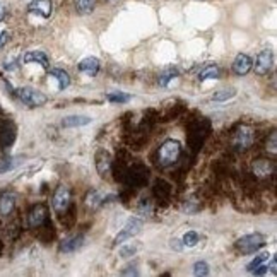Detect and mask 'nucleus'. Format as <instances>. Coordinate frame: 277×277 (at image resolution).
I'll return each instance as SVG.
<instances>
[{
    "mask_svg": "<svg viewBox=\"0 0 277 277\" xmlns=\"http://www.w3.org/2000/svg\"><path fill=\"white\" fill-rule=\"evenodd\" d=\"M46 223H48V207L45 204H36L34 207H31V211L27 212V226L36 229Z\"/></svg>",
    "mask_w": 277,
    "mask_h": 277,
    "instance_id": "nucleus-7",
    "label": "nucleus"
},
{
    "mask_svg": "<svg viewBox=\"0 0 277 277\" xmlns=\"http://www.w3.org/2000/svg\"><path fill=\"white\" fill-rule=\"evenodd\" d=\"M177 76H178V71H177V68H168V71H164V72L159 76V79H158L159 86L166 87V86L169 84V81H173Z\"/></svg>",
    "mask_w": 277,
    "mask_h": 277,
    "instance_id": "nucleus-23",
    "label": "nucleus"
},
{
    "mask_svg": "<svg viewBox=\"0 0 277 277\" xmlns=\"http://www.w3.org/2000/svg\"><path fill=\"white\" fill-rule=\"evenodd\" d=\"M24 63H38V65H41L43 68L50 67V60L43 52H27L24 55Z\"/></svg>",
    "mask_w": 277,
    "mask_h": 277,
    "instance_id": "nucleus-17",
    "label": "nucleus"
},
{
    "mask_svg": "<svg viewBox=\"0 0 277 277\" xmlns=\"http://www.w3.org/2000/svg\"><path fill=\"white\" fill-rule=\"evenodd\" d=\"M252 67H253L252 58L245 53H239L233 62V72L236 74V76H247V74L252 71Z\"/></svg>",
    "mask_w": 277,
    "mask_h": 277,
    "instance_id": "nucleus-14",
    "label": "nucleus"
},
{
    "mask_svg": "<svg viewBox=\"0 0 277 277\" xmlns=\"http://www.w3.org/2000/svg\"><path fill=\"white\" fill-rule=\"evenodd\" d=\"M16 135H17L16 123L9 118H4L0 122V146H2L4 151L11 149L14 141H16Z\"/></svg>",
    "mask_w": 277,
    "mask_h": 277,
    "instance_id": "nucleus-6",
    "label": "nucleus"
},
{
    "mask_svg": "<svg viewBox=\"0 0 277 277\" xmlns=\"http://www.w3.org/2000/svg\"><path fill=\"white\" fill-rule=\"evenodd\" d=\"M103 202H105V198L101 197L96 190L89 192V193H87V197H86V204L89 207H98V205L103 204Z\"/></svg>",
    "mask_w": 277,
    "mask_h": 277,
    "instance_id": "nucleus-25",
    "label": "nucleus"
},
{
    "mask_svg": "<svg viewBox=\"0 0 277 277\" xmlns=\"http://www.w3.org/2000/svg\"><path fill=\"white\" fill-rule=\"evenodd\" d=\"M147 178H149V169H147L144 164H138V163L132 164V166L128 164L123 183L130 185V187H135V188H141L146 185Z\"/></svg>",
    "mask_w": 277,
    "mask_h": 277,
    "instance_id": "nucleus-3",
    "label": "nucleus"
},
{
    "mask_svg": "<svg viewBox=\"0 0 277 277\" xmlns=\"http://www.w3.org/2000/svg\"><path fill=\"white\" fill-rule=\"evenodd\" d=\"M27 11L31 14H36V16L43 17V19H48L53 12V4L52 0H33V2L27 6Z\"/></svg>",
    "mask_w": 277,
    "mask_h": 277,
    "instance_id": "nucleus-10",
    "label": "nucleus"
},
{
    "mask_svg": "<svg viewBox=\"0 0 277 277\" xmlns=\"http://www.w3.org/2000/svg\"><path fill=\"white\" fill-rule=\"evenodd\" d=\"M270 68H272V52L270 50H262L255 60V72L258 76H265V74L270 72Z\"/></svg>",
    "mask_w": 277,
    "mask_h": 277,
    "instance_id": "nucleus-13",
    "label": "nucleus"
},
{
    "mask_svg": "<svg viewBox=\"0 0 277 277\" xmlns=\"http://www.w3.org/2000/svg\"><path fill=\"white\" fill-rule=\"evenodd\" d=\"M4 17H6V9H4L2 6H0V21H2Z\"/></svg>",
    "mask_w": 277,
    "mask_h": 277,
    "instance_id": "nucleus-37",
    "label": "nucleus"
},
{
    "mask_svg": "<svg viewBox=\"0 0 277 277\" xmlns=\"http://www.w3.org/2000/svg\"><path fill=\"white\" fill-rule=\"evenodd\" d=\"M14 207H16V195L11 192L4 193V195L0 197V214L9 216L14 211Z\"/></svg>",
    "mask_w": 277,
    "mask_h": 277,
    "instance_id": "nucleus-18",
    "label": "nucleus"
},
{
    "mask_svg": "<svg viewBox=\"0 0 277 277\" xmlns=\"http://www.w3.org/2000/svg\"><path fill=\"white\" fill-rule=\"evenodd\" d=\"M17 67V60H7L4 68H7V71H14V68Z\"/></svg>",
    "mask_w": 277,
    "mask_h": 277,
    "instance_id": "nucleus-33",
    "label": "nucleus"
},
{
    "mask_svg": "<svg viewBox=\"0 0 277 277\" xmlns=\"http://www.w3.org/2000/svg\"><path fill=\"white\" fill-rule=\"evenodd\" d=\"M50 76L58 82V89H67L68 84H71V77H68V74L65 71H62V68H53V71H50Z\"/></svg>",
    "mask_w": 277,
    "mask_h": 277,
    "instance_id": "nucleus-20",
    "label": "nucleus"
},
{
    "mask_svg": "<svg viewBox=\"0 0 277 277\" xmlns=\"http://www.w3.org/2000/svg\"><path fill=\"white\" fill-rule=\"evenodd\" d=\"M193 274L195 275H209V265L205 262H197L193 265Z\"/></svg>",
    "mask_w": 277,
    "mask_h": 277,
    "instance_id": "nucleus-30",
    "label": "nucleus"
},
{
    "mask_svg": "<svg viewBox=\"0 0 277 277\" xmlns=\"http://www.w3.org/2000/svg\"><path fill=\"white\" fill-rule=\"evenodd\" d=\"M253 141H255V132L252 130L250 127H239L236 128V132L233 133V147L239 152L248 151L253 146Z\"/></svg>",
    "mask_w": 277,
    "mask_h": 277,
    "instance_id": "nucleus-4",
    "label": "nucleus"
},
{
    "mask_svg": "<svg viewBox=\"0 0 277 277\" xmlns=\"http://www.w3.org/2000/svg\"><path fill=\"white\" fill-rule=\"evenodd\" d=\"M200 241V238H198V234L195 233V231H188V233H185V236L182 239V243L185 245V247H195V245Z\"/></svg>",
    "mask_w": 277,
    "mask_h": 277,
    "instance_id": "nucleus-26",
    "label": "nucleus"
},
{
    "mask_svg": "<svg viewBox=\"0 0 277 277\" xmlns=\"http://www.w3.org/2000/svg\"><path fill=\"white\" fill-rule=\"evenodd\" d=\"M267 238L264 234L258 233H252V234H245L236 241V250H239L241 253H255L257 250H260L262 247H265Z\"/></svg>",
    "mask_w": 277,
    "mask_h": 277,
    "instance_id": "nucleus-2",
    "label": "nucleus"
},
{
    "mask_svg": "<svg viewBox=\"0 0 277 277\" xmlns=\"http://www.w3.org/2000/svg\"><path fill=\"white\" fill-rule=\"evenodd\" d=\"M234 94H236V91L234 89H223L221 92H216L214 94V101H226V99L233 98Z\"/></svg>",
    "mask_w": 277,
    "mask_h": 277,
    "instance_id": "nucleus-29",
    "label": "nucleus"
},
{
    "mask_svg": "<svg viewBox=\"0 0 277 277\" xmlns=\"http://www.w3.org/2000/svg\"><path fill=\"white\" fill-rule=\"evenodd\" d=\"M7 168H11V161H7V158L0 163V171H6Z\"/></svg>",
    "mask_w": 277,
    "mask_h": 277,
    "instance_id": "nucleus-36",
    "label": "nucleus"
},
{
    "mask_svg": "<svg viewBox=\"0 0 277 277\" xmlns=\"http://www.w3.org/2000/svg\"><path fill=\"white\" fill-rule=\"evenodd\" d=\"M7 40H9V33H7V31H0V48H2V46L7 43Z\"/></svg>",
    "mask_w": 277,
    "mask_h": 277,
    "instance_id": "nucleus-34",
    "label": "nucleus"
},
{
    "mask_svg": "<svg viewBox=\"0 0 277 277\" xmlns=\"http://www.w3.org/2000/svg\"><path fill=\"white\" fill-rule=\"evenodd\" d=\"M87 123H91L89 117H67L63 118L62 125L68 128V127H82V125H87Z\"/></svg>",
    "mask_w": 277,
    "mask_h": 277,
    "instance_id": "nucleus-22",
    "label": "nucleus"
},
{
    "mask_svg": "<svg viewBox=\"0 0 277 277\" xmlns=\"http://www.w3.org/2000/svg\"><path fill=\"white\" fill-rule=\"evenodd\" d=\"M219 77V68L218 65H207L200 71L198 74V81L204 82V81H209V79H218Z\"/></svg>",
    "mask_w": 277,
    "mask_h": 277,
    "instance_id": "nucleus-21",
    "label": "nucleus"
},
{
    "mask_svg": "<svg viewBox=\"0 0 277 277\" xmlns=\"http://www.w3.org/2000/svg\"><path fill=\"white\" fill-rule=\"evenodd\" d=\"M275 138H277L275 132H272L270 133V142L267 141V149H270L272 152H275Z\"/></svg>",
    "mask_w": 277,
    "mask_h": 277,
    "instance_id": "nucleus-31",
    "label": "nucleus"
},
{
    "mask_svg": "<svg viewBox=\"0 0 277 277\" xmlns=\"http://www.w3.org/2000/svg\"><path fill=\"white\" fill-rule=\"evenodd\" d=\"M133 252H135V247H132V245H130V247H127V248H123V250H120V257H123V258L130 257L128 253H133Z\"/></svg>",
    "mask_w": 277,
    "mask_h": 277,
    "instance_id": "nucleus-32",
    "label": "nucleus"
},
{
    "mask_svg": "<svg viewBox=\"0 0 277 277\" xmlns=\"http://www.w3.org/2000/svg\"><path fill=\"white\" fill-rule=\"evenodd\" d=\"M269 269H270V274H272V275H275V274H277V270H275V269H277V258H272Z\"/></svg>",
    "mask_w": 277,
    "mask_h": 277,
    "instance_id": "nucleus-35",
    "label": "nucleus"
},
{
    "mask_svg": "<svg viewBox=\"0 0 277 277\" xmlns=\"http://www.w3.org/2000/svg\"><path fill=\"white\" fill-rule=\"evenodd\" d=\"M141 229H142V221L141 219H137V218L128 219L127 224L123 226V229L117 234V238H115V243L120 245V243L127 241V239H130L132 236H135L137 233H141Z\"/></svg>",
    "mask_w": 277,
    "mask_h": 277,
    "instance_id": "nucleus-9",
    "label": "nucleus"
},
{
    "mask_svg": "<svg viewBox=\"0 0 277 277\" xmlns=\"http://www.w3.org/2000/svg\"><path fill=\"white\" fill-rule=\"evenodd\" d=\"M182 156V144L178 141H166L161 144L158 149V154H156V163H158L161 168H168V166H173Z\"/></svg>",
    "mask_w": 277,
    "mask_h": 277,
    "instance_id": "nucleus-1",
    "label": "nucleus"
},
{
    "mask_svg": "<svg viewBox=\"0 0 277 277\" xmlns=\"http://www.w3.org/2000/svg\"><path fill=\"white\" fill-rule=\"evenodd\" d=\"M17 96L24 105H27L29 108H36V106H43L46 103V96L43 92L31 89V87H22L17 91Z\"/></svg>",
    "mask_w": 277,
    "mask_h": 277,
    "instance_id": "nucleus-8",
    "label": "nucleus"
},
{
    "mask_svg": "<svg viewBox=\"0 0 277 277\" xmlns=\"http://www.w3.org/2000/svg\"><path fill=\"white\" fill-rule=\"evenodd\" d=\"M252 171L258 178H269L270 175L275 171V164H274V161L260 158V159H257L255 163H253Z\"/></svg>",
    "mask_w": 277,
    "mask_h": 277,
    "instance_id": "nucleus-11",
    "label": "nucleus"
},
{
    "mask_svg": "<svg viewBox=\"0 0 277 277\" xmlns=\"http://www.w3.org/2000/svg\"><path fill=\"white\" fill-rule=\"evenodd\" d=\"M106 99L110 101V103H127L128 99H130V96L128 94H123V92H110L108 96H106Z\"/></svg>",
    "mask_w": 277,
    "mask_h": 277,
    "instance_id": "nucleus-27",
    "label": "nucleus"
},
{
    "mask_svg": "<svg viewBox=\"0 0 277 277\" xmlns=\"http://www.w3.org/2000/svg\"><path fill=\"white\" fill-rule=\"evenodd\" d=\"M269 260V253H262V255H258L257 258H253V260L250 262V264H248V272H252L253 269H255V267H258V265H262V264H265V262Z\"/></svg>",
    "mask_w": 277,
    "mask_h": 277,
    "instance_id": "nucleus-28",
    "label": "nucleus"
},
{
    "mask_svg": "<svg viewBox=\"0 0 277 277\" xmlns=\"http://www.w3.org/2000/svg\"><path fill=\"white\" fill-rule=\"evenodd\" d=\"M76 9L79 14H89L94 9V0H76Z\"/></svg>",
    "mask_w": 277,
    "mask_h": 277,
    "instance_id": "nucleus-24",
    "label": "nucleus"
},
{
    "mask_svg": "<svg viewBox=\"0 0 277 277\" xmlns=\"http://www.w3.org/2000/svg\"><path fill=\"white\" fill-rule=\"evenodd\" d=\"M108 2H117V0H108Z\"/></svg>",
    "mask_w": 277,
    "mask_h": 277,
    "instance_id": "nucleus-38",
    "label": "nucleus"
},
{
    "mask_svg": "<svg viewBox=\"0 0 277 277\" xmlns=\"http://www.w3.org/2000/svg\"><path fill=\"white\" fill-rule=\"evenodd\" d=\"M112 154L106 149H99L96 152V169H98L99 177H106L112 171Z\"/></svg>",
    "mask_w": 277,
    "mask_h": 277,
    "instance_id": "nucleus-12",
    "label": "nucleus"
},
{
    "mask_svg": "<svg viewBox=\"0 0 277 277\" xmlns=\"http://www.w3.org/2000/svg\"><path fill=\"white\" fill-rule=\"evenodd\" d=\"M52 205L57 214L62 216L67 209H71V188L67 185H58V188L53 193Z\"/></svg>",
    "mask_w": 277,
    "mask_h": 277,
    "instance_id": "nucleus-5",
    "label": "nucleus"
},
{
    "mask_svg": "<svg viewBox=\"0 0 277 277\" xmlns=\"http://www.w3.org/2000/svg\"><path fill=\"white\" fill-rule=\"evenodd\" d=\"M154 195L156 198H159V200L169 198V195H171V185L164 182V180H158V182L154 183Z\"/></svg>",
    "mask_w": 277,
    "mask_h": 277,
    "instance_id": "nucleus-19",
    "label": "nucleus"
},
{
    "mask_svg": "<svg viewBox=\"0 0 277 277\" xmlns=\"http://www.w3.org/2000/svg\"><path fill=\"white\" fill-rule=\"evenodd\" d=\"M79 71L87 74V76H96L99 72V60L94 57H87L79 63Z\"/></svg>",
    "mask_w": 277,
    "mask_h": 277,
    "instance_id": "nucleus-16",
    "label": "nucleus"
},
{
    "mask_svg": "<svg viewBox=\"0 0 277 277\" xmlns=\"http://www.w3.org/2000/svg\"><path fill=\"white\" fill-rule=\"evenodd\" d=\"M82 243H84V236H82V234H74V236H68L60 243L58 250L62 253H72V252L79 250L82 247Z\"/></svg>",
    "mask_w": 277,
    "mask_h": 277,
    "instance_id": "nucleus-15",
    "label": "nucleus"
}]
</instances>
